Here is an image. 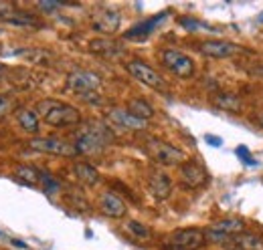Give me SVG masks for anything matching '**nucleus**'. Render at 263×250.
<instances>
[{
  "mask_svg": "<svg viewBox=\"0 0 263 250\" xmlns=\"http://www.w3.org/2000/svg\"><path fill=\"white\" fill-rule=\"evenodd\" d=\"M204 141H206L209 145H213V148H221V145H223V139L217 137V135H211V133L204 135Z\"/></svg>",
  "mask_w": 263,
  "mask_h": 250,
  "instance_id": "obj_32",
  "label": "nucleus"
},
{
  "mask_svg": "<svg viewBox=\"0 0 263 250\" xmlns=\"http://www.w3.org/2000/svg\"><path fill=\"white\" fill-rule=\"evenodd\" d=\"M180 25H182L184 29H189V31H193V32L200 31V29H209L206 25L198 23V20H195V18H180Z\"/></svg>",
  "mask_w": 263,
  "mask_h": 250,
  "instance_id": "obj_30",
  "label": "nucleus"
},
{
  "mask_svg": "<svg viewBox=\"0 0 263 250\" xmlns=\"http://www.w3.org/2000/svg\"><path fill=\"white\" fill-rule=\"evenodd\" d=\"M14 119H16V125L23 133L27 135H39L41 131V117L36 115V111L31 109V107H16L14 111Z\"/></svg>",
  "mask_w": 263,
  "mask_h": 250,
  "instance_id": "obj_17",
  "label": "nucleus"
},
{
  "mask_svg": "<svg viewBox=\"0 0 263 250\" xmlns=\"http://www.w3.org/2000/svg\"><path fill=\"white\" fill-rule=\"evenodd\" d=\"M233 242H235V246L239 250H263L261 238L255 236V234H247V232L237 234V236L233 238Z\"/></svg>",
  "mask_w": 263,
  "mask_h": 250,
  "instance_id": "obj_24",
  "label": "nucleus"
},
{
  "mask_svg": "<svg viewBox=\"0 0 263 250\" xmlns=\"http://www.w3.org/2000/svg\"><path fill=\"white\" fill-rule=\"evenodd\" d=\"M12 111H16V103H14V99H12L10 95L0 93V121L6 119Z\"/></svg>",
  "mask_w": 263,
  "mask_h": 250,
  "instance_id": "obj_28",
  "label": "nucleus"
},
{
  "mask_svg": "<svg viewBox=\"0 0 263 250\" xmlns=\"http://www.w3.org/2000/svg\"><path fill=\"white\" fill-rule=\"evenodd\" d=\"M0 20L4 25H10V27H16V29H41L43 23L39 16H34L33 12H27V10H18L16 6L4 14H0Z\"/></svg>",
  "mask_w": 263,
  "mask_h": 250,
  "instance_id": "obj_14",
  "label": "nucleus"
},
{
  "mask_svg": "<svg viewBox=\"0 0 263 250\" xmlns=\"http://www.w3.org/2000/svg\"><path fill=\"white\" fill-rule=\"evenodd\" d=\"M166 16H168V12H158V14L150 16V18H146V20H142V23L134 25L130 31L124 32V38H128V40H142V38L150 36L152 32L156 31V27L164 20Z\"/></svg>",
  "mask_w": 263,
  "mask_h": 250,
  "instance_id": "obj_15",
  "label": "nucleus"
},
{
  "mask_svg": "<svg viewBox=\"0 0 263 250\" xmlns=\"http://www.w3.org/2000/svg\"><path fill=\"white\" fill-rule=\"evenodd\" d=\"M67 87L77 95L96 93L101 87V77L93 71H85V69H77L71 71L67 75Z\"/></svg>",
  "mask_w": 263,
  "mask_h": 250,
  "instance_id": "obj_8",
  "label": "nucleus"
},
{
  "mask_svg": "<svg viewBox=\"0 0 263 250\" xmlns=\"http://www.w3.org/2000/svg\"><path fill=\"white\" fill-rule=\"evenodd\" d=\"M142 148H144L146 156L162 168H180L189 159L180 148L168 143L164 139H158V137H146Z\"/></svg>",
  "mask_w": 263,
  "mask_h": 250,
  "instance_id": "obj_3",
  "label": "nucleus"
},
{
  "mask_svg": "<svg viewBox=\"0 0 263 250\" xmlns=\"http://www.w3.org/2000/svg\"><path fill=\"white\" fill-rule=\"evenodd\" d=\"M257 20H259V23H263V14H259V18H257Z\"/></svg>",
  "mask_w": 263,
  "mask_h": 250,
  "instance_id": "obj_35",
  "label": "nucleus"
},
{
  "mask_svg": "<svg viewBox=\"0 0 263 250\" xmlns=\"http://www.w3.org/2000/svg\"><path fill=\"white\" fill-rule=\"evenodd\" d=\"M4 73H6V69H4V65H2V62H0V79H2V77H4Z\"/></svg>",
  "mask_w": 263,
  "mask_h": 250,
  "instance_id": "obj_34",
  "label": "nucleus"
},
{
  "mask_svg": "<svg viewBox=\"0 0 263 250\" xmlns=\"http://www.w3.org/2000/svg\"><path fill=\"white\" fill-rule=\"evenodd\" d=\"M73 176L83 184V186H98L101 176L99 172L87 161H75L73 163Z\"/></svg>",
  "mask_w": 263,
  "mask_h": 250,
  "instance_id": "obj_19",
  "label": "nucleus"
},
{
  "mask_svg": "<svg viewBox=\"0 0 263 250\" xmlns=\"http://www.w3.org/2000/svg\"><path fill=\"white\" fill-rule=\"evenodd\" d=\"M29 148L41 154H49V156L59 157H77V150L71 141L61 139V137H33L29 141Z\"/></svg>",
  "mask_w": 263,
  "mask_h": 250,
  "instance_id": "obj_7",
  "label": "nucleus"
},
{
  "mask_svg": "<svg viewBox=\"0 0 263 250\" xmlns=\"http://www.w3.org/2000/svg\"><path fill=\"white\" fill-rule=\"evenodd\" d=\"M213 105L223 109V111H231V113H237L241 109V99L233 93H219L213 97Z\"/></svg>",
  "mask_w": 263,
  "mask_h": 250,
  "instance_id": "obj_22",
  "label": "nucleus"
},
{
  "mask_svg": "<svg viewBox=\"0 0 263 250\" xmlns=\"http://www.w3.org/2000/svg\"><path fill=\"white\" fill-rule=\"evenodd\" d=\"M198 51L204 57H211V59H229V57H235L237 53H241V47L231 43V40L211 38V40L198 43Z\"/></svg>",
  "mask_w": 263,
  "mask_h": 250,
  "instance_id": "obj_12",
  "label": "nucleus"
},
{
  "mask_svg": "<svg viewBox=\"0 0 263 250\" xmlns=\"http://www.w3.org/2000/svg\"><path fill=\"white\" fill-rule=\"evenodd\" d=\"M114 131L101 121H87L81 129L75 131V150L79 156H96L114 143Z\"/></svg>",
  "mask_w": 263,
  "mask_h": 250,
  "instance_id": "obj_1",
  "label": "nucleus"
},
{
  "mask_svg": "<svg viewBox=\"0 0 263 250\" xmlns=\"http://www.w3.org/2000/svg\"><path fill=\"white\" fill-rule=\"evenodd\" d=\"M36 115L51 127H59V129H67V127H77L83 121L81 111L65 101L59 99H43L36 103L34 107Z\"/></svg>",
  "mask_w": 263,
  "mask_h": 250,
  "instance_id": "obj_2",
  "label": "nucleus"
},
{
  "mask_svg": "<svg viewBox=\"0 0 263 250\" xmlns=\"http://www.w3.org/2000/svg\"><path fill=\"white\" fill-rule=\"evenodd\" d=\"M215 230L227 234V236H237V234H243L245 232V224L243 220H237V218H227V220H219L213 224Z\"/></svg>",
  "mask_w": 263,
  "mask_h": 250,
  "instance_id": "obj_23",
  "label": "nucleus"
},
{
  "mask_svg": "<svg viewBox=\"0 0 263 250\" xmlns=\"http://www.w3.org/2000/svg\"><path fill=\"white\" fill-rule=\"evenodd\" d=\"M126 228H128V232H130L132 236H136V238H140V240H148V238L152 236V230H150L146 224L138 222V220H130V222L126 224Z\"/></svg>",
  "mask_w": 263,
  "mask_h": 250,
  "instance_id": "obj_26",
  "label": "nucleus"
},
{
  "mask_svg": "<svg viewBox=\"0 0 263 250\" xmlns=\"http://www.w3.org/2000/svg\"><path fill=\"white\" fill-rule=\"evenodd\" d=\"M41 10H45V12H55L59 6H61V2H39L36 4Z\"/></svg>",
  "mask_w": 263,
  "mask_h": 250,
  "instance_id": "obj_31",
  "label": "nucleus"
},
{
  "mask_svg": "<svg viewBox=\"0 0 263 250\" xmlns=\"http://www.w3.org/2000/svg\"><path fill=\"white\" fill-rule=\"evenodd\" d=\"M148 190L156 200H166L172 194V180L170 176L160 172V170H152L148 176Z\"/></svg>",
  "mask_w": 263,
  "mask_h": 250,
  "instance_id": "obj_16",
  "label": "nucleus"
},
{
  "mask_svg": "<svg viewBox=\"0 0 263 250\" xmlns=\"http://www.w3.org/2000/svg\"><path fill=\"white\" fill-rule=\"evenodd\" d=\"M91 29L99 34H105V36H111L120 31V25H122V14L120 10L116 8H109V6H103L98 8L93 14H91Z\"/></svg>",
  "mask_w": 263,
  "mask_h": 250,
  "instance_id": "obj_9",
  "label": "nucleus"
},
{
  "mask_svg": "<svg viewBox=\"0 0 263 250\" xmlns=\"http://www.w3.org/2000/svg\"><path fill=\"white\" fill-rule=\"evenodd\" d=\"M12 244H14V246H18V248H27V244H25V242H21V240H12Z\"/></svg>",
  "mask_w": 263,
  "mask_h": 250,
  "instance_id": "obj_33",
  "label": "nucleus"
},
{
  "mask_svg": "<svg viewBox=\"0 0 263 250\" xmlns=\"http://www.w3.org/2000/svg\"><path fill=\"white\" fill-rule=\"evenodd\" d=\"M99 210L101 214H105L107 218L120 220L128 214V204L114 192H103L99 196Z\"/></svg>",
  "mask_w": 263,
  "mask_h": 250,
  "instance_id": "obj_13",
  "label": "nucleus"
},
{
  "mask_svg": "<svg viewBox=\"0 0 263 250\" xmlns=\"http://www.w3.org/2000/svg\"><path fill=\"white\" fill-rule=\"evenodd\" d=\"M235 154H237V157H239L245 165H259V161H257V159H253V156H251V152H249V148H247V145H239V148L235 150Z\"/></svg>",
  "mask_w": 263,
  "mask_h": 250,
  "instance_id": "obj_29",
  "label": "nucleus"
},
{
  "mask_svg": "<svg viewBox=\"0 0 263 250\" xmlns=\"http://www.w3.org/2000/svg\"><path fill=\"white\" fill-rule=\"evenodd\" d=\"M89 51L96 53L99 57H118L122 55V49L116 40L107 38V36H101V38H93L89 40Z\"/></svg>",
  "mask_w": 263,
  "mask_h": 250,
  "instance_id": "obj_20",
  "label": "nucleus"
},
{
  "mask_svg": "<svg viewBox=\"0 0 263 250\" xmlns=\"http://www.w3.org/2000/svg\"><path fill=\"white\" fill-rule=\"evenodd\" d=\"M14 176H16V180H21L25 186H39V178H41L39 170L33 168V165H18V168L14 170Z\"/></svg>",
  "mask_w": 263,
  "mask_h": 250,
  "instance_id": "obj_25",
  "label": "nucleus"
},
{
  "mask_svg": "<svg viewBox=\"0 0 263 250\" xmlns=\"http://www.w3.org/2000/svg\"><path fill=\"white\" fill-rule=\"evenodd\" d=\"M126 109L130 111L132 115H136L138 119H142V121H148V119H152L156 115L154 107L146 99H140V97L138 99H130L128 105H126Z\"/></svg>",
  "mask_w": 263,
  "mask_h": 250,
  "instance_id": "obj_21",
  "label": "nucleus"
},
{
  "mask_svg": "<svg viewBox=\"0 0 263 250\" xmlns=\"http://www.w3.org/2000/svg\"><path fill=\"white\" fill-rule=\"evenodd\" d=\"M160 62L164 65V69H168V73H172L178 79H191V77H195V71H197L195 61L178 49L160 51Z\"/></svg>",
  "mask_w": 263,
  "mask_h": 250,
  "instance_id": "obj_4",
  "label": "nucleus"
},
{
  "mask_svg": "<svg viewBox=\"0 0 263 250\" xmlns=\"http://www.w3.org/2000/svg\"><path fill=\"white\" fill-rule=\"evenodd\" d=\"M180 184L189 190H197L202 187L209 180V172L204 170L202 163H198L197 159H186L182 165H180Z\"/></svg>",
  "mask_w": 263,
  "mask_h": 250,
  "instance_id": "obj_10",
  "label": "nucleus"
},
{
  "mask_svg": "<svg viewBox=\"0 0 263 250\" xmlns=\"http://www.w3.org/2000/svg\"><path fill=\"white\" fill-rule=\"evenodd\" d=\"M0 236H2V232H0Z\"/></svg>",
  "mask_w": 263,
  "mask_h": 250,
  "instance_id": "obj_36",
  "label": "nucleus"
},
{
  "mask_svg": "<svg viewBox=\"0 0 263 250\" xmlns=\"http://www.w3.org/2000/svg\"><path fill=\"white\" fill-rule=\"evenodd\" d=\"M105 119L111 125L124 129V131H146V127H148V121L138 119L136 115H132L126 107H111V109H107Z\"/></svg>",
  "mask_w": 263,
  "mask_h": 250,
  "instance_id": "obj_11",
  "label": "nucleus"
},
{
  "mask_svg": "<svg viewBox=\"0 0 263 250\" xmlns=\"http://www.w3.org/2000/svg\"><path fill=\"white\" fill-rule=\"evenodd\" d=\"M204 242V230L200 228H178L164 238V244L172 250H198Z\"/></svg>",
  "mask_w": 263,
  "mask_h": 250,
  "instance_id": "obj_6",
  "label": "nucleus"
},
{
  "mask_svg": "<svg viewBox=\"0 0 263 250\" xmlns=\"http://www.w3.org/2000/svg\"><path fill=\"white\" fill-rule=\"evenodd\" d=\"M0 55H2V51H0Z\"/></svg>",
  "mask_w": 263,
  "mask_h": 250,
  "instance_id": "obj_37",
  "label": "nucleus"
},
{
  "mask_svg": "<svg viewBox=\"0 0 263 250\" xmlns=\"http://www.w3.org/2000/svg\"><path fill=\"white\" fill-rule=\"evenodd\" d=\"M39 174H41V178H39V184L43 186V190L47 192V194H57L59 190H61V186H59V182L51 176V174H47V172H41L39 170Z\"/></svg>",
  "mask_w": 263,
  "mask_h": 250,
  "instance_id": "obj_27",
  "label": "nucleus"
},
{
  "mask_svg": "<svg viewBox=\"0 0 263 250\" xmlns=\"http://www.w3.org/2000/svg\"><path fill=\"white\" fill-rule=\"evenodd\" d=\"M126 71L130 73L136 81H140L142 85H146V87H150L154 91H162V93L168 91V85H166L164 77L154 67H150L148 62L140 61V59L128 61L126 62Z\"/></svg>",
  "mask_w": 263,
  "mask_h": 250,
  "instance_id": "obj_5",
  "label": "nucleus"
},
{
  "mask_svg": "<svg viewBox=\"0 0 263 250\" xmlns=\"http://www.w3.org/2000/svg\"><path fill=\"white\" fill-rule=\"evenodd\" d=\"M14 57H23L31 65H39V67H49L55 62V55L47 49H39V47H29V49H16Z\"/></svg>",
  "mask_w": 263,
  "mask_h": 250,
  "instance_id": "obj_18",
  "label": "nucleus"
}]
</instances>
